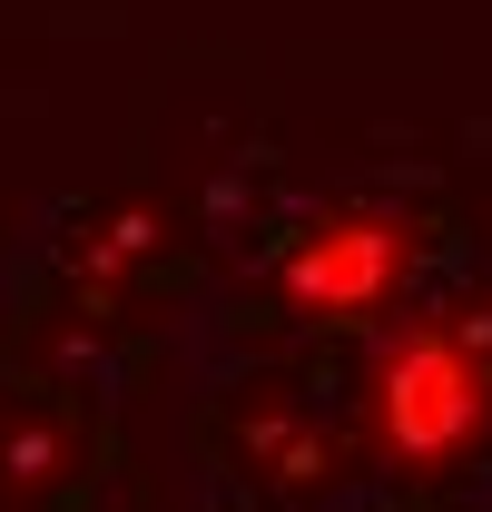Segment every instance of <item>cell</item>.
I'll return each mask as SVG.
<instances>
[{
  "mask_svg": "<svg viewBox=\"0 0 492 512\" xmlns=\"http://www.w3.org/2000/svg\"><path fill=\"white\" fill-rule=\"evenodd\" d=\"M365 414H374V444L394 453V463H453V453L492 424V365H483V345L453 335V325L394 335V345L374 355Z\"/></svg>",
  "mask_w": 492,
  "mask_h": 512,
  "instance_id": "1",
  "label": "cell"
},
{
  "mask_svg": "<svg viewBox=\"0 0 492 512\" xmlns=\"http://www.w3.org/2000/svg\"><path fill=\"white\" fill-rule=\"evenodd\" d=\"M404 266H414V237L394 217H325L286 256V296L306 316H365V306H384L404 286Z\"/></svg>",
  "mask_w": 492,
  "mask_h": 512,
  "instance_id": "2",
  "label": "cell"
}]
</instances>
